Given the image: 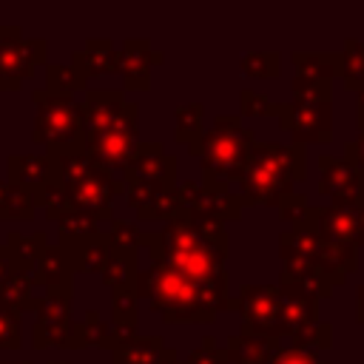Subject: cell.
<instances>
[{"instance_id": "1", "label": "cell", "mask_w": 364, "mask_h": 364, "mask_svg": "<svg viewBox=\"0 0 364 364\" xmlns=\"http://www.w3.org/2000/svg\"><path fill=\"white\" fill-rule=\"evenodd\" d=\"M148 256V267L136 276V296H145L165 324H213L219 313L239 310L236 296L185 279L159 253Z\"/></svg>"}, {"instance_id": "2", "label": "cell", "mask_w": 364, "mask_h": 364, "mask_svg": "<svg viewBox=\"0 0 364 364\" xmlns=\"http://www.w3.org/2000/svg\"><path fill=\"white\" fill-rule=\"evenodd\" d=\"M139 145V105L128 102L122 91H85L82 100V154L105 168L125 171Z\"/></svg>"}, {"instance_id": "3", "label": "cell", "mask_w": 364, "mask_h": 364, "mask_svg": "<svg viewBox=\"0 0 364 364\" xmlns=\"http://www.w3.org/2000/svg\"><path fill=\"white\" fill-rule=\"evenodd\" d=\"M145 250L159 253L176 273L185 279L228 293L230 276L225 270L230 256V239L225 230L219 233H199L188 225L179 213L176 219L165 222V228L145 236Z\"/></svg>"}, {"instance_id": "4", "label": "cell", "mask_w": 364, "mask_h": 364, "mask_svg": "<svg viewBox=\"0 0 364 364\" xmlns=\"http://www.w3.org/2000/svg\"><path fill=\"white\" fill-rule=\"evenodd\" d=\"M307 176V148L282 145V142H256L242 176L245 205H270L279 208L287 196L296 193V182Z\"/></svg>"}, {"instance_id": "5", "label": "cell", "mask_w": 364, "mask_h": 364, "mask_svg": "<svg viewBox=\"0 0 364 364\" xmlns=\"http://www.w3.org/2000/svg\"><path fill=\"white\" fill-rule=\"evenodd\" d=\"M256 142L253 128H245L239 114H219L199 142L188 148L202 162V188H228L225 182H242Z\"/></svg>"}, {"instance_id": "6", "label": "cell", "mask_w": 364, "mask_h": 364, "mask_svg": "<svg viewBox=\"0 0 364 364\" xmlns=\"http://www.w3.org/2000/svg\"><path fill=\"white\" fill-rule=\"evenodd\" d=\"M293 100L282 102L279 125L296 145H330L333 142V82L293 77Z\"/></svg>"}, {"instance_id": "7", "label": "cell", "mask_w": 364, "mask_h": 364, "mask_svg": "<svg viewBox=\"0 0 364 364\" xmlns=\"http://www.w3.org/2000/svg\"><path fill=\"white\" fill-rule=\"evenodd\" d=\"M57 159V171H60V188L68 199V205L82 213L91 216L94 222H105L114 219L111 216V202L117 193H125V182H117L111 171L94 165L82 151H71Z\"/></svg>"}, {"instance_id": "8", "label": "cell", "mask_w": 364, "mask_h": 364, "mask_svg": "<svg viewBox=\"0 0 364 364\" xmlns=\"http://www.w3.org/2000/svg\"><path fill=\"white\" fill-rule=\"evenodd\" d=\"M34 131L31 139L46 145L48 156H63L82 151V102L74 97H60L51 91H34Z\"/></svg>"}, {"instance_id": "9", "label": "cell", "mask_w": 364, "mask_h": 364, "mask_svg": "<svg viewBox=\"0 0 364 364\" xmlns=\"http://www.w3.org/2000/svg\"><path fill=\"white\" fill-rule=\"evenodd\" d=\"M279 262H301L313 270H318L333 287L344 284L350 273L358 267L355 250H341L324 242L310 225L287 228L279 236Z\"/></svg>"}, {"instance_id": "10", "label": "cell", "mask_w": 364, "mask_h": 364, "mask_svg": "<svg viewBox=\"0 0 364 364\" xmlns=\"http://www.w3.org/2000/svg\"><path fill=\"white\" fill-rule=\"evenodd\" d=\"M179 199H182V216L199 233H219L225 230L228 219L236 222L242 219L245 210L242 193H230L228 188H202L199 182H182Z\"/></svg>"}, {"instance_id": "11", "label": "cell", "mask_w": 364, "mask_h": 364, "mask_svg": "<svg viewBox=\"0 0 364 364\" xmlns=\"http://www.w3.org/2000/svg\"><path fill=\"white\" fill-rule=\"evenodd\" d=\"M46 54L43 37L28 40L20 26H0V91H17L37 65H46Z\"/></svg>"}, {"instance_id": "12", "label": "cell", "mask_w": 364, "mask_h": 364, "mask_svg": "<svg viewBox=\"0 0 364 364\" xmlns=\"http://www.w3.org/2000/svg\"><path fill=\"white\" fill-rule=\"evenodd\" d=\"M34 350H80V321L71 313V293H46L34 310Z\"/></svg>"}, {"instance_id": "13", "label": "cell", "mask_w": 364, "mask_h": 364, "mask_svg": "<svg viewBox=\"0 0 364 364\" xmlns=\"http://www.w3.org/2000/svg\"><path fill=\"white\" fill-rule=\"evenodd\" d=\"M242 336L282 341V296L279 284H242L239 287Z\"/></svg>"}, {"instance_id": "14", "label": "cell", "mask_w": 364, "mask_h": 364, "mask_svg": "<svg viewBox=\"0 0 364 364\" xmlns=\"http://www.w3.org/2000/svg\"><path fill=\"white\" fill-rule=\"evenodd\" d=\"M324 242L341 250H361V202H338L321 205L310 210L307 222Z\"/></svg>"}, {"instance_id": "15", "label": "cell", "mask_w": 364, "mask_h": 364, "mask_svg": "<svg viewBox=\"0 0 364 364\" xmlns=\"http://www.w3.org/2000/svg\"><path fill=\"white\" fill-rule=\"evenodd\" d=\"M125 199H128V208H134L136 219H142V222H171L182 213L179 185L128 179L125 182Z\"/></svg>"}, {"instance_id": "16", "label": "cell", "mask_w": 364, "mask_h": 364, "mask_svg": "<svg viewBox=\"0 0 364 364\" xmlns=\"http://www.w3.org/2000/svg\"><path fill=\"white\" fill-rule=\"evenodd\" d=\"M318 193L327 196L333 205L338 202H361L364 182L358 171L341 156H318Z\"/></svg>"}, {"instance_id": "17", "label": "cell", "mask_w": 364, "mask_h": 364, "mask_svg": "<svg viewBox=\"0 0 364 364\" xmlns=\"http://www.w3.org/2000/svg\"><path fill=\"white\" fill-rule=\"evenodd\" d=\"M165 60L162 51L151 48V40L145 37H128L119 48V74L125 80V91H148L151 71Z\"/></svg>"}, {"instance_id": "18", "label": "cell", "mask_w": 364, "mask_h": 364, "mask_svg": "<svg viewBox=\"0 0 364 364\" xmlns=\"http://www.w3.org/2000/svg\"><path fill=\"white\" fill-rule=\"evenodd\" d=\"M122 176H125V182L128 179H148V182L176 185V156L165 154L162 142H139L134 156L128 159Z\"/></svg>"}, {"instance_id": "19", "label": "cell", "mask_w": 364, "mask_h": 364, "mask_svg": "<svg viewBox=\"0 0 364 364\" xmlns=\"http://www.w3.org/2000/svg\"><path fill=\"white\" fill-rule=\"evenodd\" d=\"M6 168H9V182L26 188L34 196V202L60 176L57 159L48 156V154H26V156L17 154V156H9V165Z\"/></svg>"}, {"instance_id": "20", "label": "cell", "mask_w": 364, "mask_h": 364, "mask_svg": "<svg viewBox=\"0 0 364 364\" xmlns=\"http://www.w3.org/2000/svg\"><path fill=\"white\" fill-rule=\"evenodd\" d=\"M179 358L162 336H131L111 347V364H168Z\"/></svg>"}, {"instance_id": "21", "label": "cell", "mask_w": 364, "mask_h": 364, "mask_svg": "<svg viewBox=\"0 0 364 364\" xmlns=\"http://www.w3.org/2000/svg\"><path fill=\"white\" fill-rule=\"evenodd\" d=\"M71 65L77 68V74L85 82L91 77L119 74V48H114V43L105 37H91V40H85V46L80 51H74Z\"/></svg>"}, {"instance_id": "22", "label": "cell", "mask_w": 364, "mask_h": 364, "mask_svg": "<svg viewBox=\"0 0 364 364\" xmlns=\"http://www.w3.org/2000/svg\"><path fill=\"white\" fill-rule=\"evenodd\" d=\"M71 279H74V267L65 256V250L57 247H46L37 267H34V284H40L46 293H71Z\"/></svg>"}, {"instance_id": "23", "label": "cell", "mask_w": 364, "mask_h": 364, "mask_svg": "<svg viewBox=\"0 0 364 364\" xmlns=\"http://www.w3.org/2000/svg\"><path fill=\"white\" fill-rule=\"evenodd\" d=\"M60 247L65 250V256H68V262H71L74 273H80V270L100 273V270H102V264H105V259L111 256V242H108L105 230H102V233H97V236H91V239H80V242H60Z\"/></svg>"}, {"instance_id": "24", "label": "cell", "mask_w": 364, "mask_h": 364, "mask_svg": "<svg viewBox=\"0 0 364 364\" xmlns=\"http://www.w3.org/2000/svg\"><path fill=\"white\" fill-rule=\"evenodd\" d=\"M139 324V296L136 287H119L111 290V330H114V344L122 338L136 336Z\"/></svg>"}, {"instance_id": "25", "label": "cell", "mask_w": 364, "mask_h": 364, "mask_svg": "<svg viewBox=\"0 0 364 364\" xmlns=\"http://www.w3.org/2000/svg\"><path fill=\"white\" fill-rule=\"evenodd\" d=\"M279 284L299 287V290H304L307 296H313L316 301L333 296V284H330L318 270H313V267H307V264H301V262H282Z\"/></svg>"}, {"instance_id": "26", "label": "cell", "mask_w": 364, "mask_h": 364, "mask_svg": "<svg viewBox=\"0 0 364 364\" xmlns=\"http://www.w3.org/2000/svg\"><path fill=\"white\" fill-rule=\"evenodd\" d=\"M136 276H139V264H136V250H119L111 245V256L105 259L100 279L108 290H119V287H136Z\"/></svg>"}, {"instance_id": "27", "label": "cell", "mask_w": 364, "mask_h": 364, "mask_svg": "<svg viewBox=\"0 0 364 364\" xmlns=\"http://www.w3.org/2000/svg\"><path fill=\"white\" fill-rule=\"evenodd\" d=\"M296 77L310 80H330L341 77V51H293Z\"/></svg>"}, {"instance_id": "28", "label": "cell", "mask_w": 364, "mask_h": 364, "mask_svg": "<svg viewBox=\"0 0 364 364\" xmlns=\"http://www.w3.org/2000/svg\"><path fill=\"white\" fill-rule=\"evenodd\" d=\"M6 247L11 250V256H14V262H17L20 270L34 273V267H37L43 250L48 247V242H46V233L43 230H37V233H20V230H14V233H9V245Z\"/></svg>"}, {"instance_id": "29", "label": "cell", "mask_w": 364, "mask_h": 364, "mask_svg": "<svg viewBox=\"0 0 364 364\" xmlns=\"http://www.w3.org/2000/svg\"><path fill=\"white\" fill-rule=\"evenodd\" d=\"M34 210H37V202L26 188H20L14 182H0V219L3 222L34 219Z\"/></svg>"}, {"instance_id": "30", "label": "cell", "mask_w": 364, "mask_h": 364, "mask_svg": "<svg viewBox=\"0 0 364 364\" xmlns=\"http://www.w3.org/2000/svg\"><path fill=\"white\" fill-rule=\"evenodd\" d=\"M202 134H205V108H202V102L179 105L176 108V128H173L176 142L191 148L193 142H199Z\"/></svg>"}, {"instance_id": "31", "label": "cell", "mask_w": 364, "mask_h": 364, "mask_svg": "<svg viewBox=\"0 0 364 364\" xmlns=\"http://www.w3.org/2000/svg\"><path fill=\"white\" fill-rule=\"evenodd\" d=\"M341 82L355 94L364 88V43L355 37H347L341 46Z\"/></svg>"}, {"instance_id": "32", "label": "cell", "mask_w": 364, "mask_h": 364, "mask_svg": "<svg viewBox=\"0 0 364 364\" xmlns=\"http://www.w3.org/2000/svg\"><path fill=\"white\" fill-rule=\"evenodd\" d=\"M82 347H102L108 353L114 347V330H111V324L102 321V316L97 310H88L85 318L80 321V350Z\"/></svg>"}, {"instance_id": "33", "label": "cell", "mask_w": 364, "mask_h": 364, "mask_svg": "<svg viewBox=\"0 0 364 364\" xmlns=\"http://www.w3.org/2000/svg\"><path fill=\"white\" fill-rule=\"evenodd\" d=\"M242 74L253 80H276L282 74V54L279 51H253L242 57Z\"/></svg>"}, {"instance_id": "34", "label": "cell", "mask_w": 364, "mask_h": 364, "mask_svg": "<svg viewBox=\"0 0 364 364\" xmlns=\"http://www.w3.org/2000/svg\"><path fill=\"white\" fill-rule=\"evenodd\" d=\"M85 80L77 74L74 65H46V91L60 94V97H74V91H82Z\"/></svg>"}, {"instance_id": "35", "label": "cell", "mask_w": 364, "mask_h": 364, "mask_svg": "<svg viewBox=\"0 0 364 364\" xmlns=\"http://www.w3.org/2000/svg\"><path fill=\"white\" fill-rule=\"evenodd\" d=\"M182 364H245V361L230 347H219L213 336H205L202 344L193 353H188Z\"/></svg>"}, {"instance_id": "36", "label": "cell", "mask_w": 364, "mask_h": 364, "mask_svg": "<svg viewBox=\"0 0 364 364\" xmlns=\"http://www.w3.org/2000/svg\"><path fill=\"white\" fill-rule=\"evenodd\" d=\"M108 242L119 250H139L145 247V230H139L134 222H125V219H111V228L105 230Z\"/></svg>"}, {"instance_id": "37", "label": "cell", "mask_w": 364, "mask_h": 364, "mask_svg": "<svg viewBox=\"0 0 364 364\" xmlns=\"http://www.w3.org/2000/svg\"><path fill=\"white\" fill-rule=\"evenodd\" d=\"M282 114V102H273L270 97L245 88L239 94V117H279Z\"/></svg>"}, {"instance_id": "38", "label": "cell", "mask_w": 364, "mask_h": 364, "mask_svg": "<svg viewBox=\"0 0 364 364\" xmlns=\"http://www.w3.org/2000/svg\"><path fill=\"white\" fill-rule=\"evenodd\" d=\"M20 310L0 299V350H20Z\"/></svg>"}, {"instance_id": "39", "label": "cell", "mask_w": 364, "mask_h": 364, "mask_svg": "<svg viewBox=\"0 0 364 364\" xmlns=\"http://www.w3.org/2000/svg\"><path fill=\"white\" fill-rule=\"evenodd\" d=\"M264 364H330V361L318 358V353L287 347L284 341H276V347L270 350V355L264 358Z\"/></svg>"}, {"instance_id": "40", "label": "cell", "mask_w": 364, "mask_h": 364, "mask_svg": "<svg viewBox=\"0 0 364 364\" xmlns=\"http://www.w3.org/2000/svg\"><path fill=\"white\" fill-rule=\"evenodd\" d=\"M276 210H279V219H282V222H287L290 228H299V225H307V222H310L313 205H310V199H307L304 193H293V196H287Z\"/></svg>"}, {"instance_id": "41", "label": "cell", "mask_w": 364, "mask_h": 364, "mask_svg": "<svg viewBox=\"0 0 364 364\" xmlns=\"http://www.w3.org/2000/svg\"><path fill=\"white\" fill-rule=\"evenodd\" d=\"M344 159L358 171V176L364 182V125H358V136L344 145Z\"/></svg>"}, {"instance_id": "42", "label": "cell", "mask_w": 364, "mask_h": 364, "mask_svg": "<svg viewBox=\"0 0 364 364\" xmlns=\"http://www.w3.org/2000/svg\"><path fill=\"white\" fill-rule=\"evenodd\" d=\"M14 270H17V262H14L11 250L9 247H0V287L14 276Z\"/></svg>"}, {"instance_id": "43", "label": "cell", "mask_w": 364, "mask_h": 364, "mask_svg": "<svg viewBox=\"0 0 364 364\" xmlns=\"http://www.w3.org/2000/svg\"><path fill=\"white\" fill-rule=\"evenodd\" d=\"M355 318L364 324V284H358L355 290Z\"/></svg>"}, {"instance_id": "44", "label": "cell", "mask_w": 364, "mask_h": 364, "mask_svg": "<svg viewBox=\"0 0 364 364\" xmlns=\"http://www.w3.org/2000/svg\"><path fill=\"white\" fill-rule=\"evenodd\" d=\"M361 247H364V193H361Z\"/></svg>"}, {"instance_id": "45", "label": "cell", "mask_w": 364, "mask_h": 364, "mask_svg": "<svg viewBox=\"0 0 364 364\" xmlns=\"http://www.w3.org/2000/svg\"><path fill=\"white\" fill-rule=\"evenodd\" d=\"M48 364H71V361H48Z\"/></svg>"}, {"instance_id": "46", "label": "cell", "mask_w": 364, "mask_h": 364, "mask_svg": "<svg viewBox=\"0 0 364 364\" xmlns=\"http://www.w3.org/2000/svg\"><path fill=\"white\" fill-rule=\"evenodd\" d=\"M168 364H182V361H179V358H173V361H168Z\"/></svg>"}, {"instance_id": "47", "label": "cell", "mask_w": 364, "mask_h": 364, "mask_svg": "<svg viewBox=\"0 0 364 364\" xmlns=\"http://www.w3.org/2000/svg\"><path fill=\"white\" fill-rule=\"evenodd\" d=\"M0 364H6V361H0ZM17 364H31V361H17Z\"/></svg>"}]
</instances>
